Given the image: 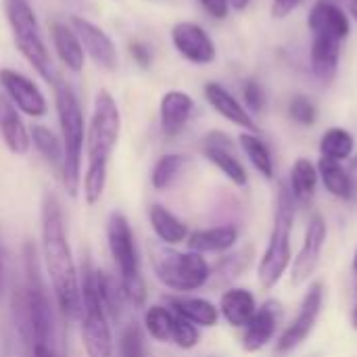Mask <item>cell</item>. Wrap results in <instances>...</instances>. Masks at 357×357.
I'll use <instances>...</instances> for the list:
<instances>
[{"label":"cell","instance_id":"1","mask_svg":"<svg viewBox=\"0 0 357 357\" xmlns=\"http://www.w3.org/2000/svg\"><path fill=\"white\" fill-rule=\"evenodd\" d=\"M23 272V282L15 293L17 328L31 357H65L59 339L54 307L46 291V284L40 278V268L31 245L25 247Z\"/></svg>","mask_w":357,"mask_h":357},{"label":"cell","instance_id":"2","mask_svg":"<svg viewBox=\"0 0 357 357\" xmlns=\"http://www.w3.org/2000/svg\"><path fill=\"white\" fill-rule=\"evenodd\" d=\"M42 259L59 314L67 320L79 318L82 314L79 272L67 238L61 203L50 192H46L42 201Z\"/></svg>","mask_w":357,"mask_h":357},{"label":"cell","instance_id":"3","mask_svg":"<svg viewBox=\"0 0 357 357\" xmlns=\"http://www.w3.org/2000/svg\"><path fill=\"white\" fill-rule=\"evenodd\" d=\"M54 102L61 126V144H63V184L71 197L77 195L82 186V157L86 144V121L82 105L75 92L56 79L54 84Z\"/></svg>","mask_w":357,"mask_h":357},{"label":"cell","instance_id":"4","mask_svg":"<svg viewBox=\"0 0 357 357\" xmlns=\"http://www.w3.org/2000/svg\"><path fill=\"white\" fill-rule=\"evenodd\" d=\"M107 243H109L111 257L119 272L117 280H119L123 299L134 307L144 305L146 303V284L142 278L136 236H134V230H132L128 218L119 211H113L107 220Z\"/></svg>","mask_w":357,"mask_h":357},{"label":"cell","instance_id":"5","mask_svg":"<svg viewBox=\"0 0 357 357\" xmlns=\"http://www.w3.org/2000/svg\"><path fill=\"white\" fill-rule=\"evenodd\" d=\"M295 224V199L287 186H280L276 199V213L268 247L259 259L257 280L261 289H274L291 266V232Z\"/></svg>","mask_w":357,"mask_h":357},{"label":"cell","instance_id":"6","mask_svg":"<svg viewBox=\"0 0 357 357\" xmlns=\"http://www.w3.org/2000/svg\"><path fill=\"white\" fill-rule=\"evenodd\" d=\"M4 10H6V19H8L17 50L38 71L40 77H44L48 84H54L56 75H54L52 59L48 54V48L42 38L31 4L27 0H4Z\"/></svg>","mask_w":357,"mask_h":357},{"label":"cell","instance_id":"7","mask_svg":"<svg viewBox=\"0 0 357 357\" xmlns=\"http://www.w3.org/2000/svg\"><path fill=\"white\" fill-rule=\"evenodd\" d=\"M94 268L86 264L82 287V343L88 357H115V341L111 333V318L98 297L94 282Z\"/></svg>","mask_w":357,"mask_h":357},{"label":"cell","instance_id":"8","mask_svg":"<svg viewBox=\"0 0 357 357\" xmlns=\"http://www.w3.org/2000/svg\"><path fill=\"white\" fill-rule=\"evenodd\" d=\"M153 270L157 280L178 295H188L203 289L211 278V268L201 253L157 249L153 255Z\"/></svg>","mask_w":357,"mask_h":357},{"label":"cell","instance_id":"9","mask_svg":"<svg viewBox=\"0 0 357 357\" xmlns=\"http://www.w3.org/2000/svg\"><path fill=\"white\" fill-rule=\"evenodd\" d=\"M121 113L109 90H98L94 98V109L90 126L86 130V165L109 167V159L119 142Z\"/></svg>","mask_w":357,"mask_h":357},{"label":"cell","instance_id":"10","mask_svg":"<svg viewBox=\"0 0 357 357\" xmlns=\"http://www.w3.org/2000/svg\"><path fill=\"white\" fill-rule=\"evenodd\" d=\"M322 303H324V287L320 282H314L307 293L303 295L299 314L295 316V320L282 331V335L276 341V351L280 356L295 351L299 345H303L307 341V337L314 333V326L318 322V316L322 312Z\"/></svg>","mask_w":357,"mask_h":357},{"label":"cell","instance_id":"11","mask_svg":"<svg viewBox=\"0 0 357 357\" xmlns=\"http://www.w3.org/2000/svg\"><path fill=\"white\" fill-rule=\"evenodd\" d=\"M326 234H328V228H326L324 218L320 213L312 215L307 230H305L303 245H301V249L293 261V268H291V284L293 287H301L316 272V268L320 264L322 249L326 245Z\"/></svg>","mask_w":357,"mask_h":357},{"label":"cell","instance_id":"12","mask_svg":"<svg viewBox=\"0 0 357 357\" xmlns=\"http://www.w3.org/2000/svg\"><path fill=\"white\" fill-rule=\"evenodd\" d=\"M0 86L4 88L8 100L17 111L29 117H44L48 111V102L44 92L33 84L27 75L15 69H0Z\"/></svg>","mask_w":357,"mask_h":357},{"label":"cell","instance_id":"13","mask_svg":"<svg viewBox=\"0 0 357 357\" xmlns=\"http://www.w3.org/2000/svg\"><path fill=\"white\" fill-rule=\"evenodd\" d=\"M203 155L207 157V161H211L232 184L236 186H247L249 176L247 169L243 165V161L238 159L234 144L230 140V136H226L220 130L209 132L203 138Z\"/></svg>","mask_w":357,"mask_h":357},{"label":"cell","instance_id":"14","mask_svg":"<svg viewBox=\"0 0 357 357\" xmlns=\"http://www.w3.org/2000/svg\"><path fill=\"white\" fill-rule=\"evenodd\" d=\"M172 42L176 50L195 65H209L215 61V44L199 23H176L172 27Z\"/></svg>","mask_w":357,"mask_h":357},{"label":"cell","instance_id":"15","mask_svg":"<svg viewBox=\"0 0 357 357\" xmlns=\"http://www.w3.org/2000/svg\"><path fill=\"white\" fill-rule=\"evenodd\" d=\"M71 27L75 29L84 52H88L98 67L107 71H113L117 67V48L102 27L84 17H71Z\"/></svg>","mask_w":357,"mask_h":357},{"label":"cell","instance_id":"16","mask_svg":"<svg viewBox=\"0 0 357 357\" xmlns=\"http://www.w3.org/2000/svg\"><path fill=\"white\" fill-rule=\"evenodd\" d=\"M278 318H280V305L276 301H266L261 307H257L255 316L245 326L243 349L249 351V354L261 351L274 339Z\"/></svg>","mask_w":357,"mask_h":357},{"label":"cell","instance_id":"17","mask_svg":"<svg viewBox=\"0 0 357 357\" xmlns=\"http://www.w3.org/2000/svg\"><path fill=\"white\" fill-rule=\"evenodd\" d=\"M203 92H205L207 102H209L224 119H228L230 123H234V126H238V128H243V130H247V132H257V123L253 121V115H251V113L243 107V102H241L232 92H228L222 84L209 82V84H205Z\"/></svg>","mask_w":357,"mask_h":357},{"label":"cell","instance_id":"18","mask_svg":"<svg viewBox=\"0 0 357 357\" xmlns=\"http://www.w3.org/2000/svg\"><path fill=\"white\" fill-rule=\"evenodd\" d=\"M307 25L314 36H333L345 40L351 31L349 17L333 0H318L307 17Z\"/></svg>","mask_w":357,"mask_h":357},{"label":"cell","instance_id":"19","mask_svg":"<svg viewBox=\"0 0 357 357\" xmlns=\"http://www.w3.org/2000/svg\"><path fill=\"white\" fill-rule=\"evenodd\" d=\"M195 109V100L190 94L182 90H169L161 96L159 115H161V130L165 136H176L188 123Z\"/></svg>","mask_w":357,"mask_h":357},{"label":"cell","instance_id":"20","mask_svg":"<svg viewBox=\"0 0 357 357\" xmlns=\"http://www.w3.org/2000/svg\"><path fill=\"white\" fill-rule=\"evenodd\" d=\"M167 307L176 316L188 320L190 324H195L199 328H211L220 320V310L203 297L172 295V297H167Z\"/></svg>","mask_w":357,"mask_h":357},{"label":"cell","instance_id":"21","mask_svg":"<svg viewBox=\"0 0 357 357\" xmlns=\"http://www.w3.org/2000/svg\"><path fill=\"white\" fill-rule=\"evenodd\" d=\"M341 42L339 38L333 36H314L312 50H310V61H312V71L318 79L324 84H331L339 71V61H341Z\"/></svg>","mask_w":357,"mask_h":357},{"label":"cell","instance_id":"22","mask_svg":"<svg viewBox=\"0 0 357 357\" xmlns=\"http://www.w3.org/2000/svg\"><path fill=\"white\" fill-rule=\"evenodd\" d=\"M0 136L13 155H25L31 146L27 126L19 117L15 105L4 96H0Z\"/></svg>","mask_w":357,"mask_h":357},{"label":"cell","instance_id":"23","mask_svg":"<svg viewBox=\"0 0 357 357\" xmlns=\"http://www.w3.org/2000/svg\"><path fill=\"white\" fill-rule=\"evenodd\" d=\"M50 38H52V46L59 54V59L63 61V65L73 71V73H79L84 69V46L75 33L73 27H69L67 23H61V21H54L50 23Z\"/></svg>","mask_w":357,"mask_h":357},{"label":"cell","instance_id":"24","mask_svg":"<svg viewBox=\"0 0 357 357\" xmlns=\"http://www.w3.org/2000/svg\"><path fill=\"white\" fill-rule=\"evenodd\" d=\"M218 310L232 328H245L257 312V301L247 289H228L222 295Z\"/></svg>","mask_w":357,"mask_h":357},{"label":"cell","instance_id":"25","mask_svg":"<svg viewBox=\"0 0 357 357\" xmlns=\"http://www.w3.org/2000/svg\"><path fill=\"white\" fill-rule=\"evenodd\" d=\"M238 241V230L234 226H213V228H203L195 230L188 234V251L195 253H226L230 251Z\"/></svg>","mask_w":357,"mask_h":357},{"label":"cell","instance_id":"26","mask_svg":"<svg viewBox=\"0 0 357 357\" xmlns=\"http://www.w3.org/2000/svg\"><path fill=\"white\" fill-rule=\"evenodd\" d=\"M149 222L151 228L155 232V236L163 243V245H180L186 243L188 238V226L176 218L167 207L163 205H151L149 209Z\"/></svg>","mask_w":357,"mask_h":357},{"label":"cell","instance_id":"27","mask_svg":"<svg viewBox=\"0 0 357 357\" xmlns=\"http://www.w3.org/2000/svg\"><path fill=\"white\" fill-rule=\"evenodd\" d=\"M318 178H320L318 167L307 157H299L291 169V188L289 190H291L293 199L299 203H310L314 199Z\"/></svg>","mask_w":357,"mask_h":357},{"label":"cell","instance_id":"28","mask_svg":"<svg viewBox=\"0 0 357 357\" xmlns=\"http://www.w3.org/2000/svg\"><path fill=\"white\" fill-rule=\"evenodd\" d=\"M318 176L324 184V188L337 197V199H351L356 192H354V186H351V180L347 176V169L339 163V161H333V159H324L320 157V163H318Z\"/></svg>","mask_w":357,"mask_h":357},{"label":"cell","instance_id":"29","mask_svg":"<svg viewBox=\"0 0 357 357\" xmlns=\"http://www.w3.org/2000/svg\"><path fill=\"white\" fill-rule=\"evenodd\" d=\"M238 144L243 149V153L247 155V159L251 161V165L266 178L272 180L274 178V159L272 153L268 149V144L253 132H245L238 136Z\"/></svg>","mask_w":357,"mask_h":357},{"label":"cell","instance_id":"30","mask_svg":"<svg viewBox=\"0 0 357 357\" xmlns=\"http://www.w3.org/2000/svg\"><path fill=\"white\" fill-rule=\"evenodd\" d=\"M354 149H356V140L351 132H347L345 128H331L320 138V155L324 159H333L341 163L351 157Z\"/></svg>","mask_w":357,"mask_h":357},{"label":"cell","instance_id":"31","mask_svg":"<svg viewBox=\"0 0 357 357\" xmlns=\"http://www.w3.org/2000/svg\"><path fill=\"white\" fill-rule=\"evenodd\" d=\"M29 136H31V144L38 149V153L56 169L59 176H63V144H61V138L44 128V126H33L29 130Z\"/></svg>","mask_w":357,"mask_h":357},{"label":"cell","instance_id":"32","mask_svg":"<svg viewBox=\"0 0 357 357\" xmlns=\"http://www.w3.org/2000/svg\"><path fill=\"white\" fill-rule=\"evenodd\" d=\"M186 163H188V159L184 155H178V153L163 155L155 163V167L151 172V184H153V188L155 190H167L180 178V174L184 172Z\"/></svg>","mask_w":357,"mask_h":357},{"label":"cell","instance_id":"33","mask_svg":"<svg viewBox=\"0 0 357 357\" xmlns=\"http://www.w3.org/2000/svg\"><path fill=\"white\" fill-rule=\"evenodd\" d=\"M174 312L167 305H151L144 312V331L157 343H172Z\"/></svg>","mask_w":357,"mask_h":357},{"label":"cell","instance_id":"34","mask_svg":"<svg viewBox=\"0 0 357 357\" xmlns=\"http://www.w3.org/2000/svg\"><path fill=\"white\" fill-rule=\"evenodd\" d=\"M107 186V167L102 165H86L84 178H82V190H84V201L92 207L102 199Z\"/></svg>","mask_w":357,"mask_h":357},{"label":"cell","instance_id":"35","mask_svg":"<svg viewBox=\"0 0 357 357\" xmlns=\"http://www.w3.org/2000/svg\"><path fill=\"white\" fill-rule=\"evenodd\" d=\"M144 333L142 328L132 322L123 326L121 337H119V356L121 357H144Z\"/></svg>","mask_w":357,"mask_h":357},{"label":"cell","instance_id":"36","mask_svg":"<svg viewBox=\"0 0 357 357\" xmlns=\"http://www.w3.org/2000/svg\"><path fill=\"white\" fill-rule=\"evenodd\" d=\"M201 341L199 326L190 324L188 320L174 314V328H172V343L180 349H195Z\"/></svg>","mask_w":357,"mask_h":357},{"label":"cell","instance_id":"37","mask_svg":"<svg viewBox=\"0 0 357 357\" xmlns=\"http://www.w3.org/2000/svg\"><path fill=\"white\" fill-rule=\"evenodd\" d=\"M289 113H291V117H293L297 123H301V126H314L316 119H318V109H316V105H314L307 96H303V94H297V96L291 98V102H289Z\"/></svg>","mask_w":357,"mask_h":357},{"label":"cell","instance_id":"38","mask_svg":"<svg viewBox=\"0 0 357 357\" xmlns=\"http://www.w3.org/2000/svg\"><path fill=\"white\" fill-rule=\"evenodd\" d=\"M243 98H245V105L249 107L251 113H261L266 109V92L261 88L259 82L255 79H249L243 88Z\"/></svg>","mask_w":357,"mask_h":357},{"label":"cell","instance_id":"39","mask_svg":"<svg viewBox=\"0 0 357 357\" xmlns=\"http://www.w3.org/2000/svg\"><path fill=\"white\" fill-rule=\"evenodd\" d=\"M199 2L213 19H226L228 17V10H230L228 0H199Z\"/></svg>","mask_w":357,"mask_h":357},{"label":"cell","instance_id":"40","mask_svg":"<svg viewBox=\"0 0 357 357\" xmlns=\"http://www.w3.org/2000/svg\"><path fill=\"white\" fill-rule=\"evenodd\" d=\"M303 0H272V17L284 19L289 17Z\"/></svg>","mask_w":357,"mask_h":357},{"label":"cell","instance_id":"41","mask_svg":"<svg viewBox=\"0 0 357 357\" xmlns=\"http://www.w3.org/2000/svg\"><path fill=\"white\" fill-rule=\"evenodd\" d=\"M130 54L134 56V61H136L142 69H146V67L151 65V52H149V48H146L144 44L132 42V44H130Z\"/></svg>","mask_w":357,"mask_h":357},{"label":"cell","instance_id":"42","mask_svg":"<svg viewBox=\"0 0 357 357\" xmlns=\"http://www.w3.org/2000/svg\"><path fill=\"white\" fill-rule=\"evenodd\" d=\"M347 176L351 180V186H354V192H357V157L351 159L349 167H347Z\"/></svg>","mask_w":357,"mask_h":357},{"label":"cell","instance_id":"43","mask_svg":"<svg viewBox=\"0 0 357 357\" xmlns=\"http://www.w3.org/2000/svg\"><path fill=\"white\" fill-rule=\"evenodd\" d=\"M249 2H251V0H228V4H230L234 10H245V8L249 6Z\"/></svg>","mask_w":357,"mask_h":357},{"label":"cell","instance_id":"44","mask_svg":"<svg viewBox=\"0 0 357 357\" xmlns=\"http://www.w3.org/2000/svg\"><path fill=\"white\" fill-rule=\"evenodd\" d=\"M349 13L354 15V19L357 21V0H349Z\"/></svg>","mask_w":357,"mask_h":357},{"label":"cell","instance_id":"45","mask_svg":"<svg viewBox=\"0 0 357 357\" xmlns=\"http://www.w3.org/2000/svg\"><path fill=\"white\" fill-rule=\"evenodd\" d=\"M351 324H354V328L357 331V301H356V307H354V314H351Z\"/></svg>","mask_w":357,"mask_h":357},{"label":"cell","instance_id":"46","mask_svg":"<svg viewBox=\"0 0 357 357\" xmlns=\"http://www.w3.org/2000/svg\"><path fill=\"white\" fill-rule=\"evenodd\" d=\"M0 293H2V257H0Z\"/></svg>","mask_w":357,"mask_h":357},{"label":"cell","instance_id":"47","mask_svg":"<svg viewBox=\"0 0 357 357\" xmlns=\"http://www.w3.org/2000/svg\"><path fill=\"white\" fill-rule=\"evenodd\" d=\"M354 270H356V274H357V249H356V255H354Z\"/></svg>","mask_w":357,"mask_h":357}]
</instances>
